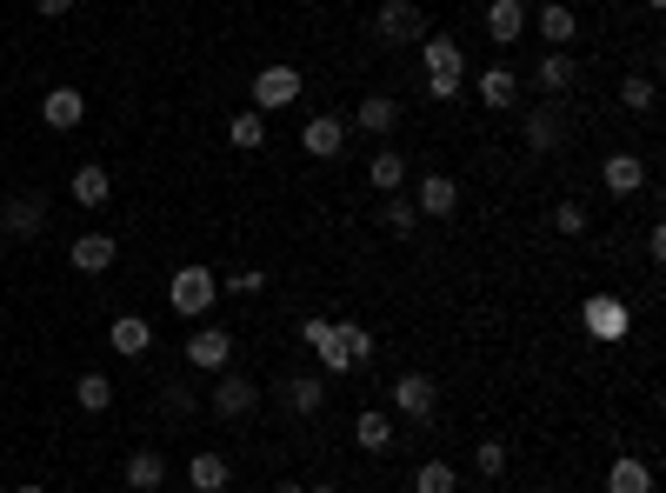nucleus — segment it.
<instances>
[{"mask_svg":"<svg viewBox=\"0 0 666 493\" xmlns=\"http://www.w3.org/2000/svg\"><path fill=\"white\" fill-rule=\"evenodd\" d=\"M646 8H653V14H659V8H666V0H646Z\"/></svg>","mask_w":666,"mask_h":493,"instance_id":"37998d69","label":"nucleus"},{"mask_svg":"<svg viewBox=\"0 0 666 493\" xmlns=\"http://www.w3.org/2000/svg\"><path fill=\"white\" fill-rule=\"evenodd\" d=\"M527 27H540V41H547V47H560V54H566V47L579 41V14L566 8V0H547V8H540V14H533Z\"/></svg>","mask_w":666,"mask_h":493,"instance_id":"f8f14e48","label":"nucleus"},{"mask_svg":"<svg viewBox=\"0 0 666 493\" xmlns=\"http://www.w3.org/2000/svg\"><path fill=\"white\" fill-rule=\"evenodd\" d=\"M287 400H294V414H320V406H326V374H300V380H287Z\"/></svg>","mask_w":666,"mask_h":493,"instance_id":"7c9ffc66","label":"nucleus"},{"mask_svg":"<svg viewBox=\"0 0 666 493\" xmlns=\"http://www.w3.org/2000/svg\"><path fill=\"white\" fill-rule=\"evenodd\" d=\"M41 121H47L54 134H73L80 121H88V94H80V88H47V94H41Z\"/></svg>","mask_w":666,"mask_h":493,"instance_id":"9d476101","label":"nucleus"},{"mask_svg":"<svg viewBox=\"0 0 666 493\" xmlns=\"http://www.w3.org/2000/svg\"><path fill=\"white\" fill-rule=\"evenodd\" d=\"M181 360H187L194 374H227V360H233V334H227V326H194V334L181 341Z\"/></svg>","mask_w":666,"mask_h":493,"instance_id":"39448f33","label":"nucleus"},{"mask_svg":"<svg viewBox=\"0 0 666 493\" xmlns=\"http://www.w3.org/2000/svg\"><path fill=\"white\" fill-rule=\"evenodd\" d=\"M14 493H41V486H14Z\"/></svg>","mask_w":666,"mask_h":493,"instance_id":"c03bdc74","label":"nucleus"},{"mask_svg":"<svg viewBox=\"0 0 666 493\" xmlns=\"http://www.w3.org/2000/svg\"><path fill=\"white\" fill-rule=\"evenodd\" d=\"M300 147H307L313 160H333V153L347 147V121H341V114H313V121L300 127Z\"/></svg>","mask_w":666,"mask_h":493,"instance_id":"2eb2a0df","label":"nucleus"},{"mask_svg":"<svg viewBox=\"0 0 666 493\" xmlns=\"http://www.w3.org/2000/svg\"><path fill=\"white\" fill-rule=\"evenodd\" d=\"M227 140H233L240 153H261V147H267V114H254V107L233 114V121H227Z\"/></svg>","mask_w":666,"mask_h":493,"instance_id":"cd10ccee","label":"nucleus"},{"mask_svg":"<svg viewBox=\"0 0 666 493\" xmlns=\"http://www.w3.org/2000/svg\"><path fill=\"white\" fill-rule=\"evenodd\" d=\"M553 227H560L566 240H579V233H587V207H579V200H560V207H553Z\"/></svg>","mask_w":666,"mask_h":493,"instance_id":"c9c22d12","label":"nucleus"},{"mask_svg":"<svg viewBox=\"0 0 666 493\" xmlns=\"http://www.w3.org/2000/svg\"><path fill=\"white\" fill-rule=\"evenodd\" d=\"M307 493H341V486H307Z\"/></svg>","mask_w":666,"mask_h":493,"instance_id":"79ce46f5","label":"nucleus"},{"mask_svg":"<svg viewBox=\"0 0 666 493\" xmlns=\"http://www.w3.org/2000/svg\"><path fill=\"white\" fill-rule=\"evenodd\" d=\"M41 14H47V21H60V14H73V0H41Z\"/></svg>","mask_w":666,"mask_h":493,"instance_id":"ea45409f","label":"nucleus"},{"mask_svg":"<svg viewBox=\"0 0 666 493\" xmlns=\"http://www.w3.org/2000/svg\"><path fill=\"white\" fill-rule=\"evenodd\" d=\"M107 347H114V354H127V360H147V354H153V320L120 313V320L107 326Z\"/></svg>","mask_w":666,"mask_h":493,"instance_id":"ddd939ff","label":"nucleus"},{"mask_svg":"<svg viewBox=\"0 0 666 493\" xmlns=\"http://www.w3.org/2000/svg\"><path fill=\"white\" fill-rule=\"evenodd\" d=\"M300 67H287V60H274V67H261L254 73V114H280V107H294L300 101Z\"/></svg>","mask_w":666,"mask_h":493,"instance_id":"20e7f679","label":"nucleus"},{"mask_svg":"<svg viewBox=\"0 0 666 493\" xmlns=\"http://www.w3.org/2000/svg\"><path fill=\"white\" fill-rule=\"evenodd\" d=\"M607 493H653V467H646V460H627V454H620V460L607 467Z\"/></svg>","mask_w":666,"mask_h":493,"instance_id":"bb28decb","label":"nucleus"},{"mask_svg":"<svg viewBox=\"0 0 666 493\" xmlns=\"http://www.w3.org/2000/svg\"><path fill=\"white\" fill-rule=\"evenodd\" d=\"M579 320H587V334H594V341H627L633 307H627V300H613V294H594L587 307H579Z\"/></svg>","mask_w":666,"mask_h":493,"instance_id":"6e6552de","label":"nucleus"},{"mask_svg":"<svg viewBox=\"0 0 666 493\" xmlns=\"http://www.w3.org/2000/svg\"><path fill=\"white\" fill-rule=\"evenodd\" d=\"M421 60H427V73L467 80V54H460V41H447V34H427V41H421Z\"/></svg>","mask_w":666,"mask_h":493,"instance_id":"b1692460","label":"nucleus"},{"mask_svg":"<svg viewBox=\"0 0 666 493\" xmlns=\"http://www.w3.org/2000/svg\"><path fill=\"white\" fill-rule=\"evenodd\" d=\"M354 127H360V134H393V127H400V101H393V94H367L360 114H354Z\"/></svg>","mask_w":666,"mask_h":493,"instance_id":"a878e982","label":"nucleus"},{"mask_svg":"<svg viewBox=\"0 0 666 493\" xmlns=\"http://www.w3.org/2000/svg\"><path fill=\"white\" fill-rule=\"evenodd\" d=\"M47 227V200L41 194H14L8 207H0V233H8V240H34Z\"/></svg>","mask_w":666,"mask_h":493,"instance_id":"9b49d317","label":"nucleus"},{"mask_svg":"<svg viewBox=\"0 0 666 493\" xmlns=\"http://www.w3.org/2000/svg\"><path fill=\"white\" fill-rule=\"evenodd\" d=\"M220 287H227V294H240V300H254V294L267 287V274H261V267H240V274H227Z\"/></svg>","mask_w":666,"mask_h":493,"instance_id":"e433bc0d","label":"nucleus"},{"mask_svg":"<svg viewBox=\"0 0 666 493\" xmlns=\"http://www.w3.org/2000/svg\"><path fill=\"white\" fill-rule=\"evenodd\" d=\"M354 447L360 454H387L393 447V414H387V406H360V414H354Z\"/></svg>","mask_w":666,"mask_h":493,"instance_id":"aec40b11","label":"nucleus"},{"mask_svg":"<svg viewBox=\"0 0 666 493\" xmlns=\"http://www.w3.org/2000/svg\"><path fill=\"white\" fill-rule=\"evenodd\" d=\"M533 80H540V94H573L579 88V67H573V54H560V47H547L540 54V67H533Z\"/></svg>","mask_w":666,"mask_h":493,"instance_id":"f3484780","label":"nucleus"},{"mask_svg":"<svg viewBox=\"0 0 666 493\" xmlns=\"http://www.w3.org/2000/svg\"><path fill=\"white\" fill-rule=\"evenodd\" d=\"M67 200H73V207H107V200H114V181H107V168H94V160H88V168H73V181H67Z\"/></svg>","mask_w":666,"mask_h":493,"instance_id":"4be33fe9","label":"nucleus"},{"mask_svg":"<svg viewBox=\"0 0 666 493\" xmlns=\"http://www.w3.org/2000/svg\"><path fill=\"white\" fill-rule=\"evenodd\" d=\"M380 227L400 233V240H413V227H421V207H413L406 194H387V200H380Z\"/></svg>","mask_w":666,"mask_h":493,"instance_id":"c756f323","label":"nucleus"},{"mask_svg":"<svg viewBox=\"0 0 666 493\" xmlns=\"http://www.w3.org/2000/svg\"><path fill=\"white\" fill-rule=\"evenodd\" d=\"M166 307H174L181 320H200L220 307V274L214 267H181L174 280H166Z\"/></svg>","mask_w":666,"mask_h":493,"instance_id":"f257e3e1","label":"nucleus"},{"mask_svg":"<svg viewBox=\"0 0 666 493\" xmlns=\"http://www.w3.org/2000/svg\"><path fill=\"white\" fill-rule=\"evenodd\" d=\"M527 21H533V14L520 8V0H486V41H493V47H514V41L527 34Z\"/></svg>","mask_w":666,"mask_h":493,"instance_id":"4468645a","label":"nucleus"},{"mask_svg":"<svg viewBox=\"0 0 666 493\" xmlns=\"http://www.w3.org/2000/svg\"><path fill=\"white\" fill-rule=\"evenodd\" d=\"M326 334H333V320H320V313H307V320H300V347H307V354H320V347H326Z\"/></svg>","mask_w":666,"mask_h":493,"instance_id":"58836bf2","label":"nucleus"},{"mask_svg":"<svg viewBox=\"0 0 666 493\" xmlns=\"http://www.w3.org/2000/svg\"><path fill=\"white\" fill-rule=\"evenodd\" d=\"M434 400H440V387H434L427 374H400V380H393V414H406L413 427L434 421Z\"/></svg>","mask_w":666,"mask_h":493,"instance_id":"0eeeda50","label":"nucleus"},{"mask_svg":"<svg viewBox=\"0 0 666 493\" xmlns=\"http://www.w3.org/2000/svg\"><path fill=\"white\" fill-rule=\"evenodd\" d=\"M367 187H374V194H400V187H406V160H400L393 147H380V153L367 160Z\"/></svg>","mask_w":666,"mask_h":493,"instance_id":"393cba45","label":"nucleus"},{"mask_svg":"<svg viewBox=\"0 0 666 493\" xmlns=\"http://www.w3.org/2000/svg\"><path fill=\"white\" fill-rule=\"evenodd\" d=\"M374 41L380 47H421L427 41L421 0H380V8H374Z\"/></svg>","mask_w":666,"mask_h":493,"instance_id":"f03ea898","label":"nucleus"},{"mask_svg":"<svg viewBox=\"0 0 666 493\" xmlns=\"http://www.w3.org/2000/svg\"><path fill=\"white\" fill-rule=\"evenodd\" d=\"M473 467H480L486 480H493V473H507V440H480V447H473Z\"/></svg>","mask_w":666,"mask_h":493,"instance_id":"f704fd0d","label":"nucleus"},{"mask_svg":"<svg viewBox=\"0 0 666 493\" xmlns=\"http://www.w3.org/2000/svg\"><path fill=\"white\" fill-rule=\"evenodd\" d=\"M187 486H194V493H227V486H233V460L200 447V454L187 460Z\"/></svg>","mask_w":666,"mask_h":493,"instance_id":"6ab92c4d","label":"nucleus"},{"mask_svg":"<svg viewBox=\"0 0 666 493\" xmlns=\"http://www.w3.org/2000/svg\"><path fill=\"white\" fill-rule=\"evenodd\" d=\"M413 493H460V473L447 460H421L413 467Z\"/></svg>","mask_w":666,"mask_h":493,"instance_id":"2f4dec72","label":"nucleus"},{"mask_svg":"<svg viewBox=\"0 0 666 493\" xmlns=\"http://www.w3.org/2000/svg\"><path fill=\"white\" fill-rule=\"evenodd\" d=\"M520 140H527L533 153H553V147L566 140V114H560V107H533V114L520 121Z\"/></svg>","mask_w":666,"mask_h":493,"instance_id":"a211bd4d","label":"nucleus"},{"mask_svg":"<svg viewBox=\"0 0 666 493\" xmlns=\"http://www.w3.org/2000/svg\"><path fill=\"white\" fill-rule=\"evenodd\" d=\"M600 181H607V194L627 200V194L646 187V160H640V153H607V160H600Z\"/></svg>","mask_w":666,"mask_h":493,"instance_id":"dca6fc26","label":"nucleus"},{"mask_svg":"<svg viewBox=\"0 0 666 493\" xmlns=\"http://www.w3.org/2000/svg\"><path fill=\"white\" fill-rule=\"evenodd\" d=\"M274 493H307V486H300V480H280V486H274Z\"/></svg>","mask_w":666,"mask_h":493,"instance_id":"a19ab883","label":"nucleus"},{"mask_svg":"<svg viewBox=\"0 0 666 493\" xmlns=\"http://www.w3.org/2000/svg\"><path fill=\"white\" fill-rule=\"evenodd\" d=\"M207 406H214V414L220 421H246V414H254V406H261V387L254 380H246V374H214V393H207Z\"/></svg>","mask_w":666,"mask_h":493,"instance_id":"423d86ee","label":"nucleus"},{"mask_svg":"<svg viewBox=\"0 0 666 493\" xmlns=\"http://www.w3.org/2000/svg\"><path fill=\"white\" fill-rule=\"evenodd\" d=\"M114 254H120V246H114L107 233H80V240L67 246V261H73L80 274H107V267H114Z\"/></svg>","mask_w":666,"mask_h":493,"instance_id":"5701e85b","label":"nucleus"},{"mask_svg":"<svg viewBox=\"0 0 666 493\" xmlns=\"http://www.w3.org/2000/svg\"><path fill=\"white\" fill-rule=\"evenodd\" d=\"M460 94H467V80H453V73H427V101L447 107V101H460Z\"/></svg>","mask_w":666,"mask_h":493,"instance_id":"4c0bfd02","label":"nucleus"},{"mask_svg":"<svg viewBox=\"0 0 666 493\" xmlns=\"http://www.w3.org/2000/svg\"><path fill=\"white\" fill-rule=\"evenodd\" d=\"M413 207H421L427 220H453L460 214V181L453 174H421L413 181Z\"/></svg>","mask_w":666,"mask_h":493,"instance_id":"1a4fd4ad","label":"nucleus"},{"mask_svg":"<svg viewBox=\"0 0 666 493\" xmlns=\"http://www.w3.org/2000/svg\"><path fill=\"white\" fill-rule=\"evenodd\" d=\"M473 94H480L486 107L507 114V107H520V73H514V67H486V73L473 80Z\"/></svg>","mask_w":666,"mask_h":493,"instance_id":"412c9836","label":"nucleus"},{"mask_svg":"<svg viewBox=\"0 0 666 493\" xmlns=\"http://www.w3.org/2000/svg\"><path fill=\"white\" fill-rule=\"evenodd\" d=\"M620 107H627V114H653V80H646V73L620 80Z\"/></svg>","mask_w":666,"mask_h":493,"instance_id":"72a5a7b5","label":"nucleus"},{"mask_svg":"<svg viewBox=\"0 0 666 493\" xmlns=\"http://www.w3.org/2000/svg\"><path fill=\"white\" fill-rule=\"evenodd\" d=\"M73 400L88 406V414H107V406H114V380L107 374H80L73 380Z\"/></svg>","mask_w":666,"mask_h":493,"instance_id":"473e14b6","label":"nucleus"},{"mask_svg":"<svg viewBox=\"0 0 666 493\" xmlns=\"http://www.w3.org/2000/svg\"><path fill=\"white\" fill-rule=\"evenodd\" d=\"M120 473H127V486H134V493H153V486L166 480V460H160L153 447H140V454H134V460H127Z\"/></svg>","mask_w":666,"mask_h":493,"instance_id":"c85d7f7f","label":"nucleus"},{"mask_svg":"<svg viewBox=\"0 0 666 493\" xmlns=\"http://www.w3.org/2000/svg\"><path fill=\"white\" fill-rule=\"evenodd\" d=\"M367 360H374V334H367V326H354V320H333V334L320 347V374H354Z\"/></svg>","mask_w":666,"mask_h":493,"instance_id":"7ed1b4c3","label":"nucleus"}]
</instances>
